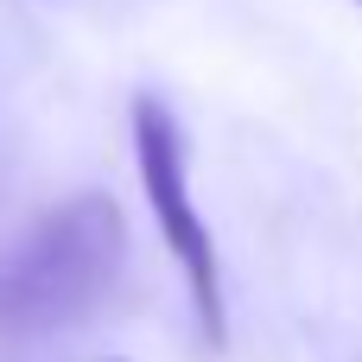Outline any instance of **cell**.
Here are the masks:
<instances>
[{"label":"cell","instance_id":"1","mask_svg":"<svg viewBox=\"0 0 362 362\" xmlns=\"http://www.w3.org/2000/svg\"><path fill=\"white\" fill-rule=\"evenodd\" d=\"M127 261V216L108 191H70L0 248V337L32 344L83 325Z\"/></svg>","mask_w":362,"mask_h":362},{"label":"cell","instance_id":"3","mask_svg":"<svg viewBox=\"0 0 362 362\" xmlns=\"http://www.w3.org/2000/svg\"><path fill=\"white\" fill-rule=\"evenodd\" d=\"M356 6H362V0H356Z\"/></svg>","mask_w":362,"mask_h":362},{"label":"cell","instance_id":"2","mask_svg":"<svg viewBox=\"0 0 362 362\" xmlns=\"http://www.w3.org/2000/svg\"><path fill=\"white\" fill-rule=\"evenodd\" d=\"M127 134H134V172H140V191H146V210L159 223V242L165 255L178 261L185 274V293H191V312H197V331L210 350L229 344V299H223V255H216V235L191 197V146H185V121L172 115L165 95H134L127 108Z\"/></svg>","mask_w":362,"mask_h":362}]
</instances>
